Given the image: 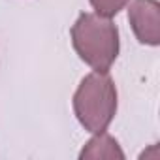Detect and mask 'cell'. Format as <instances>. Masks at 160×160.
<instances>
[{
	"mask_svg": "<svg viewBox=\"0 0 160 160\" xmlns=\"http://www.w3.org/2000/svg\"><path fill=\"white\" fill-rule=\"evenodd\" d=\"M72 45L85 64L94 72H109L119 57V28L98 13H81L73 23Z\"/></svg>",
	"mask_w": 160,
	"mask_h": 160,
	"instance_id": "obj_1",
	"label": "cell"
},
{
	"mask_svg": "<svg viewBox=\"0 0 160 160\" xmlns=\"http://www.w3.org/2000/svg\"><path fill=\"white\" fill-rule=\"evenodd\" d=\"M73 111L87 132L108 130L117 113V89L108 72H92L81 79L73 94Z\"/></svg>",
	"mask_w": 160,
	"mask_h": 160,
	"instance_id": "obj_2",
	"label": "cell"
},
{
	"mask_svg": "<svg viewBox=\"0 0 160 160\" xmlns=\"http://www.w3.org/2000/svg\"><path fill=\"white\" fill-rule=\"evenodd\" d=\"M128 21L139 43L156 47L160 43V4L158 0H132Z\"/></svg>",
	"mask_w": 160,
	"mask_h": 160,
	"instance_id": "obj_3",
	"label": "cell"
},
{
	"mask_svg": "<svg viewBox=\"0 0 160 160\" xmlns=\"http://www.w3.org/2000/svg\"><path fill=\"white\" fill-rule=\"evenodd\" d=\"M81 160H98V158H108V160H124V152L119 145V141L109 136L106 130L94 134V138H91L83 151L79 152Z\"/></svg>",
	"mask_w": 160,
	"mask_h": 160,
	"instance_id": "obj_4",
	"label": "cell"
},
{
	"mask_svg": "<svg viewBox=\"0 0 160 160\" xmlns=\"http://www.w3.org/2000/svg\"><path fill=\"white\" fill-rule=\"evenodd\" d=\"M130 0H91V6L94 8V12L102 17H115L121 10H124V6Z\"/></svg>",
	"mask_w": 160,
	"mask_h": 160,
	"instance_id": "obj_5",
	"label": "cell"
}]
</instances>
